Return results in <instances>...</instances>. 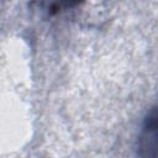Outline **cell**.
Returning a JSON list of instances; mask_svg holds the SVG:
<instances>
[{"label": "cell", "instance_id": "1", "mask_svg": "<svg viewBox=\"0 0 158 158\" xmlns=\"http://www.w3.org/2000/svg\"><path fill=\"white\" fill-rule=\"evenodd\" d=\"M138 154L139 158H158V106L143 121L138 136Z\"/></svg>", "mask_w": 158, "mask_h": 158}]
</instances>
